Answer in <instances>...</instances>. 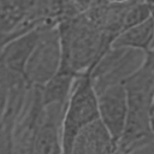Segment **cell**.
Listing matches in <instances>:
<instances>
[{
  "instance_id": "9",
  "label": "cell",
  "mask_w": 154,
  "mask_h": 154,
  "mask_svg": "<svg viewBox=\"0 0 154 154\" xmlns=\"http://www.w3.org/2000/svg\"><path fill=\"white\" fill-rule=\"evenodd\" d=\"M79 75L81 73H77L69 65L61 63V66L57 72V75L43 87H41L42 105H51V103L67 105L72 88Z\"/></svg>"
},
{
  "instance_id": "8",
  "label": "cell",
  "mask_w": 154,
  "mask_h": 154,
  "mask_svg": "<svg viewBox=\"0 0 154 154\" xmlns=\"http://www.w3.org/2000/svg\"><path fill=\"white\" fill-rule=\"evenodd\" d=\"M117 142L100 119L83 128L66 154H116Z\"/></svg>"
},
{
  "instance_id": "7",
  "label": "cell",
  "mask_w": 154,
  "mask_h": 154,
  "mask_svg": "<svg viewBox=\"0 0 154 154\" xmlns=\"http://www.w3.org/2000/svg\"><path fill=\"white\" fill-rule=\"evenodd\" d=\"M45 25H36L6 43L0 52V64L12 73L23 77L26 61L40 41Z\"/></svg>"
},
{
  "instance_id": "10",
  "label": "cell",
  "mask_w": 154,
  "mask_h": 154,
  "mask_svg": "<svg viewBox=\"0 0 154 154\" xmlns=\"http://www.w3.org/2000/svg\"><path fill=\"white\" fill-rule=\"evenodd\" d=\"M154 42V17L123 30L112 42L113 47H128L148 53Z\"/></svg>"
},
{
  "instance_id": "1",
  "label": "cell",
  "mask_w": 154,
  "mask_h": 154,
  "mask_svg": "<svg viewBox=\"0 0 154 154\" xmlns=\"http://www.w3.org/2000/svg\"><path fill=\"white\" fill-rule=\"evenodd\" d=\"M128 95V119L117 143L116 154H130L154 141V53H147L143 65L124 82Z\"/></svg>"
},
{
  "instance_id": "5",
  "label": "cell",
  "mask_w": 154,
  "mask_h": 154,
  "mask_svg": "<svg viewBox=\"0 0 154 154\" xmlns=\"http://www.w3.org/2000/svg\"><path fill=\"white\" fill-rule=\"evenodd\" d=\"M96 94L99 119L118 143L124 132L128 119V95L125 85L124 83L114 84Z\"/></svg>"
},
{
  "instance_id": "6",
  "label": "cell",
  "mask_w": 154,
  "mask_h": 154,
  "mask_svg": "<svg viewBox=\"0 0 154 154\" xmlns=\"http://www.w3.org/2000/svg\"><path fill=\"white\" fill-rule=\"evenodd\" d=\"M66 105H43L31 154H64L63 119Z\"/></svg>"
},
{
  "instance_id": "4",
  "label": "cell",
  "mask_w": 154,
  "mask_h": 154,
  "mask_svg": "<svg viewBox=\"0 0 154 154\" xmlns=\"http://www.w3.org/2000/svg\"><path fill=\"white\" fill-rule=\"evenodd\" d=\"M147 53L135 48L111 46L101 58L90 66L95 91L124 83L146 61Z\"/></svg>"
},
{
  "instance_id": "2",
  "label": "cell",
  "mask_w": 154,
  "mask_h": 154,
  "mask_svg": "<svg viewBox=\"0 0 154 154\" xmlns=\"http://www.w3.org/2000/svg\"><path fill=\"white\" fill-rule=\"evenodd\" d=\"M99 119L97 94L95 91L90 67L82 72L72 88L63 119V148L66 154L77 134Z\"/></svg>"
},
{
  "instance_id": "11",
  "label": "cell",
  "mask_w": 154,
  "mask_h": 154,
  "mask_svg": "<svg viewBox=\"0 0 154 154\" xmlns=\"http://www.w3.org/2000/svg\"><path fill=\"white\" fill-rule=\"evenodd\" d=\"M111 2H116V4H125V2H130L132 0H109Z\"/></svg>"
},
{
  "instance_id": "3",
  "label": "cell",
  "mask_w": 154,
  "mask_h": 154,
  "mask_svg": "<svg viewBox=\"0 0 154 154\" xmlns=\"http://www.w3.org/2000/svg\"><path fill=\"white\" fill-rule=\"evenodd\" d=\"M63 63V43L59 25L46 24L30 54L23 78L29 87H43L59 71Z\"/></svg>"
}]
</instances>
